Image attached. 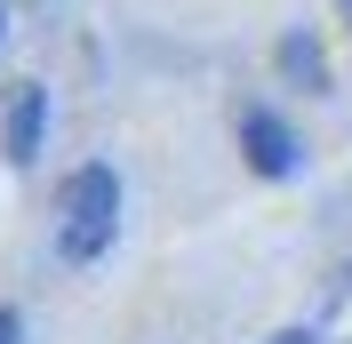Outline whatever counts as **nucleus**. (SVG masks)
I'll list each match as a JSON object with an SVG mask.
<instances>
[{
  "mask_svg": "<svg viewBox=\"0 0 352 344\" xmlns=\"http://www.w3.org/2000/svg\"><path fill=\"white\" fill-rule=\"evenodd\" d=\"M120 233V176L112 169H72L56 193V248L65 264H96Z\"/></svg>",
  "mask_w": 352,
  "mask_h": 344,
  "instance_id": "obj_1",
  "label": "nucleus"
},
{
  "mask_svg": "<svg viewBox=\"0 0 352 344\" xmlns=\"http://www.w3.org/2000/svg\"><path fill=\"white\" fill-rule=\"evenodd\" d=\"M241 152L256 176H296V136H288V120H272V112H248L241 120Z\"/></svg>",
  "mask_w": 352,
  "mask_h": 344,
  "instance_id": "obj_2",
  "label": "nucleus"
},
{
  "mask_svg": "<svg viewBox=\"0 0 352 344\" xmlns=\"http://www.w3.org/2000/svg\"><path fill=\"white\" fill-rule=\"evenodd\" d=\"M41 129H48V88L24 80L16 96H8V160H16V169L41 160Z\"/></svg>",
  "mask_w": 352,
  "mask_h": 344,
  "instance_id": "obj_3",
  "label": "nucleus"
},
{
  "mask_svg": "<svg viewBox=\"0 0 352 344\" xmlns=\"http://www.w3.org/2000/svg\"><path fill=\"white\" fill-rule=\"evenodd\" d=\"M280 65L296 72V80H305V88H320V80H329V65H320V48H312L305 32H296V41H280Z\"/></svg>",
  "mask_w": 352,
  "mask_h": 344,
  "instance_id": "obj_4",
  "label": "nucleus"
},
{
  "mask_svg": "<svg viewBox=\"0 0 352 344\" xmlns=\"http://www.w3.org/2000/svg\"><path fill=\"white\" fill-rule=\"evenodd\" d=\"M0 344H16V312H0Z\"/></svg>",
  "mask_w": 352,
  "mask_h": 344,
  "instance_id": "obj_5",
  "label": "nucleus"
},
{
  "mask_svg": "<svg viewBox=\"0 0 352 344\" xmlns=\"http://www.w3.org/2000/svg\"><path fill=\"white\" fill-rule=\"evenodd\" d=\"M272 344H305V336H272Z\"/></svg>",
  "mask_w": 352,
  "mask_h": 344,
  "instance_id": "obj_6",
  "label": "nucleus"
},
{
  "mask_svg": "<svg viewBox=\"0 0 352 344\" xmlns=\"http://www.w3.org/2000/svg\"><path fill=\"white\" fill-rule=\"evenodd\" d=\"M344 17H352V0H344Z\"/></svg>",
  "mask_w": 352,
  "mask_h": 344,
  "instance_id": "obj_7",
  "label": "nucleus"
}]
</instances>
